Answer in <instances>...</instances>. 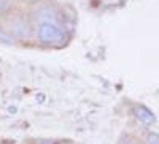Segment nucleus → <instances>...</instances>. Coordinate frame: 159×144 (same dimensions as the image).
Returning a JSON list of instances; mask_svg holds the SVG:
<instances>
[{"label":"nucleus","mask_w":159,"mask_h":144,"mask_svg":"<svg viewBox=\"0 0 159 144\" xmlns=\"http://www.w3.org/2000/svg\"><path fill=\"white\" fill-rule=\"evenodd\" d=\"M37 40L46 46H61L67 41V33L59 22L40 21L37 27Z\"/></svg>","instance_id":"nucleus-1"},{"label":"nucleus","mask_w":159,"mask_h":144,"mask_svg":"<svg viewBox=\"0 0 159 144\" xmlns=\"http://www.w3.org/2000/svg\"><path fill=\"white\" fill-rule=\"evenodd\" d=\"M134 114H135V117L142 122V124H145V125H153L154 122H156V117H154V114L147 108V106H137L135 108V111H134Z\"/></svg>","instance_id":"nucleus-2"},{"label":"nucleus","mask_w":159,"mask_h":144,"mask_svg":"<svg viewBox=\"0 0 159 144\" xmlns=\"http://www.w3.org/2000/svg\"><path fill=\"white\" fill-rule=\"evenodd\" d=\"M116 144H139L134 138H132L130 135H123L121 138L118 139V142Z\"/></svg>","instance_id":"nucleus-3"},{"label":"nucleus","mask_w":159,"mask_h":144,"mask_svg":"<svg viewBox=\"0 0 159 144\" xmlns=\"http://www.w3.org/2000/svg\"><path fill=\"white\" fill-rule=\"evenodd\" d=\"M147 144H159V133H148L147 135Z\"/></svg>","instance_id":"nucleus-4"},{"label":"nucleus","mask_w":159,"mask_h":144,"mask_svg":"<svg viewBox=\"0 0 159 144\" xmlns=\"http://www.w3.org/2000/svg\"><path fill=\"white\" fill-rule=\"evenodd\" d=\"M19 2H24V3H32V2H37V0H19Z\"/></svg>","instance_id":"nucleus-5"},{"label":"nucleus","mask_w":159,"mask_h":144,"mask_svg":"<svg viewBox=\"0 0 159 144\" xmlns=\"http://www.w3.org/2000/svg\"><path fill=\"white\" fill-rule=\"evenodd\" d=\"M40 144H54V142H49V141H43V142H40Z\"/></svg>","instance_id":"nucleus-6"}]
</instances>
